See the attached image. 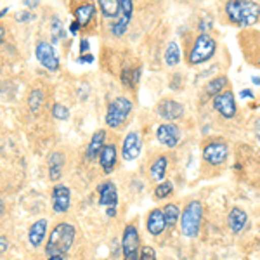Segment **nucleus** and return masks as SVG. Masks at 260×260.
Returning <instances> with one entry per match:
<instances>
[{
    "label": "nucleus",
    "mask_w": 260,
    "mask_h": 260,
    "mask_svg": "<svg viewBox=\"0 0 260 260\" xmlns=\"http://www.w3.org/2000/svg\"><path fill=\"white\" fill-rule=\"evenodd\" d=\"M158 113H160V116L167 120H177L182 116L184 113V106L177 101H172V99H165L163 103H160V106H158Z\"/></svg>",
    "instance_id": "ddd939ff"
},
{
    "label": "nucleus",
    "mask_w": 260,
    "mask_h": 260,
    "mask_svg": "<svg viewBox=\"0 0 260 260\" xmlns=\"http://www.w3.org/2000/svg\"><path fill=\"white\" fill-rule=\"evenodd\" d=\"M128 21H130V18H125V16H121V18L116 19L115 23L111 24V31H113V35H116V37L123 35L125 30H127Z\"/></svg>",
    "instance_id": "cd10ccee"
},
{
    "label": "nucleus",
    "mask_w": 260,
    "mask_h": 260,
    "mask_svg": "<svg viewBox=\"0 0 260 260\" xmlns=\"http://www.w3.org/2000/svg\"><path fill=\"white\" fill-rule=\"evenodd\" d=\"M156 136L161 144L169 146V148H174V146H177V142H179V128L172 123H163L158 127Z\"/></svg>",
    "instance_id": "9d476101"
},
{
    "label": "nucleus",
    "mask_w": 260,
    "mask_h": 260,
    "mask_svg": "<svg viewBox=\"0 0 260 260\" xmlns=\"http://www.w3.org/2000/svg\"><path fill=\"white\" fill-rule=\"evenodd\" d=\"M6 12H7V9H2V11H0V18H2V16L6 14Z\"/></svg>",
    "instance_id": "de8ad7c7"
},
{
    "label": "nucleus",
    "mask_w": 260,
    "mask_h": 260,
    "mask_svg": "<svg viewBox=\"0 0 260 260\" xmlns=\"http://www.w3.org/2000/svg\"><path fill=\"white\" fill-rule=\"evenodd\" d=\"M49 260H64L62 257H49Z\"/></svg>",
    "instance_id": "a18cd8bd"
},
{
    "label": "nucleus",
    "mask_w": 260,
    "mask_h": 260,
    "mask_svg": "<svg viewBox=\"0 0 260 260\" xmlns=\"http://www.w3.org/2000/svg\"><path fill=\"white\" fill-rule=\"evenodd\" d=\"M92 62V61H94V56H90V54H85V56H82L80 57V62Z\"/></svg>",
    "instance_id": "e433bc0d"
},
{
    "label": "nucleus",
    "mask_w": 260,
    "mask_h": 260,
    "mask_svg": "<svg viewBox=\"0 0 260 260\" xmlns=\"http://www.w3.org/2000/svg\"><path fill=\"white\" fill-rule=\"evenodd\" d=\"M229 149L228 146L222 141H210L203 149V160L210 165H222L225 160H228Z\"/></svg>",
    "instance_id": "423d86ee"
},
{
    "label": "nucleus",
    "mask_w": 260,
    "mask_h": 260,
    "mask_svg": "<svg viewBox=\"0 0 260 260\" xmlns=\"http://www.w3.org/2000/svg\"><path fill=\"white\" fill-rule=\"evenodd\" d=\"M52 205H54V212L62 213L70 208V189L66 186H59L54 187L52 191Z\"/></svg>",
    "instance_id": "9b49d317"
},
{
    "label": "nucleus",
    "mask_w": 260,
    "mask_h": 260,
    "mask_svg": "<svg viewBox=\"0 0 260 260\" xmlns=\"http://www.w3.org/2000/svg\"><path fill=\"white\" fill-rule=\"evenodd\" d=\"M225 85H228V78H225V77L213 78V80L207 85V94L212 95V98H215V95H219V92L224 89Z\"/></svg>",
    "instance_id": "b1692460"
},
{
    "label": "nucleus",
    "mask_w": 260,
    "mask_h": 260,
    "mask_svg": "<svg viewBox=\"0 0 260 260\" xmlns=\"http://www.w3.org/2000/svg\"><path fill=\"white\" fill-rule=\"evenodd\" d=\"M21 16H23V14H21V12H19V14H18V19H19V21L23 19V18H21ZM30 16H31L30 12H26V14H24V19H30Z\"/></svg>",
    "instance_id": "79ce46f5"
},
{
    "label": "nucleus",
    "mask_w": 260,
    "mask_h": 260,
    "mask_svg": "<svg viewBox=\"0 0 260 260\" xmlns=\"http://www.w3.org/2000/svg\"><path fill=\"white\" fill-rule=\"evenodd\" d=\"M241 95H243V98H253V94H251L250 90H243Z\"/></svg>",
    "instance_id": "a19ab883"
},
{
    "label": "nucleus",
    "mask_w": 260,
    "mask_h": 260,
    "mask_svg": "<svg viewBox=\"0 0 260 260\" xmlns=\"http://www.w3.org/2000/svg\"><path fill=\"white\" fill-rule=\"evenodd\" d=\"M213 108L220 113L224 118H233L236 115V103H234L233 92H224L213 98Z\"/></svg>",
    "instance_id": "1a4fd4ad"
},
{
    "label": "nucleus",
    "mask_w": 260,
    "mask_h": 260,
    "mask_svg": "<svg viewBox=\"0 0 260 260\" xmlns=\"http://www.w3.org/2000/svg\"><path fill=\"white\" fill-rule=\"evenodd\" d=\"M215 49H217L215 40L210 35H207V33H201L194 42V47L189 52V62L191 64H200V62L208 61L213 56Z\"/></svg>",
    "instance_id": "20e7f679"
},
{
    "label": "nucleus",
    "mask_w": 260,
    "mask_h": 260,
    "mask_svg": "<svg viewBox=\"0 0 260 260\" xmlns=\"http://www.w3.org/2000/svg\"><path fill=\"white\" fill-rule=\"evenodd\" d=\"M257 134H258V137H260V118L257 120Z\"/></svg>",
    "instance_id": "c03bdc74"
},
{
    "label": "nucleus",
    "mask_w": 260,
    "mask_h": 260,
    "mask_svg": "<svg viewBox=\"0 0 260 260\" xmlns=\"http://www.w3.org/2000/svg\"><path fill=\"white\" fill-rule=\"evenodd\" d=\"M99 6L106 18H118L121 11L120 0H99Z\"/></svg>",
    "instance_id": "412c9836"
},
{
    "label": "nucleus",
    "mask_w": 260,
    "mask_h": 260,
    "mask_svg": "<svg viewBox=\"0 0 260 260\" xmlns=\"http://www.w3.org/2000/svg\"><path fill=\"white\" fill-rule=\"evenodd\" d=\"M4 33H6V30H4V28H2V26H0V42H2V40H4Z\"/></svg>",
    "instance_id": "37998d69"
},
{
    "label": "nucleus",
    "mask_w": 260,
    "mask_h": 260,
    "mask_svg": "<svg viewBox=\"0 0 260 260\" xmlns=\"http://www.w3.org/2000/svg\"><path fill=\"white\" fill-rule=\"evenodd\" d=\"M104 139H106L104 130H98V132L92 136L90 144H89V148H87V158H89V160L101 154V151L104 149Z\"/></svg>",
    "instance_id": "f3484780"
},
{
    "label": "nucleus",
    "mask_w": 260,
    "mask_h": 260,
    "mask_svg": "<svg viewBox=\"0 0 260 260\" xmlns=\"http://www.w3.org/2000/svg\"><path fill=\"white\" fill-rule=\"evenodd\" d=\"M95 14V7L92 4H85V6H80L77 11H75V16H77V23L80 26H85L87 23L92 19V16Z\"/></svg>",
    "instance_id": "4be33fe9"
},
{
    "label": "nucleus",
    "mask_w": 260,
    "mask_h": 260,
    "mask_svg": "<svg viewBox=\"0 0 260 260\" xmlns=\"http://www.w3.org/2000/svg\"><path fill=\"white\" fill-rule=\"evenodd\" d=\"M73 240H75V228L68 224V222H61L50 233L47 246H45V253L49 257H62L71 248Z\"/></svg>",
    "instance_id": "f257e3e1"
},
{
    "label": "nucleus",
    "mask_w": 260,
    "mask_h": 260,
    "mask_svg": "<svg viewBox=\"0 0 260 260\" xmlns=\"http://www.w3.org/2000/svg\"><path fill=\"white\" fill-rule=\"evenodd\" d=\"M123 260H139V251H136V253H128V255H123Z\"/></svg>",
    "instance_id": "c9c22d12"
},
{
    "label": "nucleus",
    "mask_w": 260,
    "mask_h": 260,
    "mask_svg": "<svg viewBox=\"0 0 260 260\" xmlns=\"http://www.w3.org/2000/svg\"><path fill=\"white\" fill-rule=\"evenodd\" d=\"M172 184L169 182V180H163V182L160 184V186L156 187V191H154V194H156V198H167V196L172 194Z\"/></svg>",
    "instance_id": "c85d7f7f"
},
{
    "label": "nucleus",
    "mask_w": 260,
    "mask_h": 260,
    "mask_svg": "<svg viewBox=\"0 0 260 260\" xmlns=\"http://www.w3.org/2000/svg\"><path fill=\"white\" fill-rule=\"evenodd\" d=\"M130 111H132V103H130L127 98H116L110 106H108L106 125L111 128L120 127V125L127 120Z\"/></svg>",
    "instance_id": "39448f33"
},
{
    "label": "nucleus",
    "mask_w": 260,
    "mask_h": 260,
    "mask_svg": "<svg viewBox=\"0 0 260 260\" xmlns=\"http://www.w3.org/2000/svg\"><path fill=\"white\" fill-rule=\"evenodd\" d=\"M35 54L40 64L45 66L49 71H56L59 68V59H57V56H56V50H54L52 45L47 44V42H39Z\"/></svg>",
    "instance_id": "0eeeda50"
},
{
    "label": "nucleus",
    "mask_w": 260,
    "mask_h": 260,
    "mask_svg": "<svg viewBox=\"0 0 260 260\" xmlns=\"http://www.w3.org/2000/svg\"><path fill=\"white\" fill-rule=\"evenodd\" d=\"M6 250H7V240L4 236H0V253H4Z\"/></svg>",
    "instance_id": "f704fd0d"
},
{
    "label": "nucleus",
    "mask_w": 260,
    "mask_h": 260,
    "mask_svg": "<svg viewBox=\"0 0 260 260\" xmlns=\"http://www.w3.org/2000/svg\"><path fill=\"white\" fill-rule=\"evenodd\" d=\"M165 172H167V158L160 156L153 163V167H151V177L160 182V180H163V177H165Z\"/></svg>",
    "instance_id": "5701e85b"
},
{
    "label": "nucleus",
    "mask_w": 260,
    "mask_h": 260,
    "mask_svg": "<svg viewBox=\"0 0 260 260\" xmlns=\"http://www.w3.org/2000/svg\"><path fill=\"white\" fill-rule=\"evenodd\" d=\"M89 50V42L87 40H82V47H80V52H87Z\"/></svg>",
    "instance_id": "4c0bfd02"
},
{
    "label": "nucleus",
    "mask_w": 260,
    "mask_h": 260,
    "mask_svg": "<svg viewBox=\"0 0 260 260\" xmlns=\"http://www.w3.org/2000/svg\"><path fill=\"white\" fill-rule=\"evenodd\" d=\"M24 6H28V7H37V6H39V2H37V0H28V2H24Z\"/></svg>",
    "instance_id": "58836bf2"
},
{
    "label": "nucleus",
    "mask_w": 260,
    "mask_h": 260,
    "mask_svg": "<svg viewBox=\"0 0 260 260\" xmlns=\"http://www.w3.org/2000/svg\"><path fill=\"white\" fill-rule=\"evenodd\" d=\"M141 153V136L139 132H130L123 141V158L136 160Z\"/></svg>",
    "instance_id": "f8f14e48"
},
{
    "label": "nucleus",
    "mask_w": 260,
    "mask_h": 260,
    "mask_svg": "<svg viewBox=\"0 0 260 260\" xmlns=\"http://www.w3.org/2000/svg\"><path fill=\"white\" fill-rule=\"evenodd\" d=\"M62 163H64V158H62L61 153H52L49 158V175L52 180H57L61 177L62 172Z\"/></svg>",
    "instance_id": "aec40b11"
},
{
    "label": "nucleus",
    "mask_w": 260,
    "mask_h": 260,
    "mask_svg": "<svg viewBox=\"0 0 260 260\" xmlns=\"http://www.w3.org/2000/svg\"><path fill=\"white\" fill-rule=\"evenodd\" d=\"M116 201H118V192L113 182H106L99 187V203L108 207L106 213L110 217L116 215Z\"/></svg>",
    "instance_id": "6e6552de"
},
{
    "label": "nucleus",
    "mask_w": 260,
    "mask_h": 260,
    "mask_svg": "<svg viewBox=\"0 0 260 260\" xmlns=\"http://www.w3.org/2000/svg\"><path fill=\"white\" fill-rule=\"evenodd\" d=\"M228 16L240 26H250L260 16V4L257 2H229L225 6Z\"/></svg>",
    "instance_id": "f03ea898"
},
{
    "label": "nucleus",
    "mask_w": 260,
    "mask_h": 260,
    "mask_svg": "<svg viewBox=\"0 0 260 260\" xmlns=\"http://www.w3.org/2000/svg\"><path fill=\"white\" fill-rule=\"evenodd\" d=\"M121 16H125V18H130L132 16V2L130 0H121Z\"/></svg>",
    "instance_id": "72a5a7b5"
},
{
    "label": "nucleus",
    "mask_w": 260,
    "mask_h": 260,
    "mask_svg": "<svg viewBox=\"0 0 260 260\" xmlns=\"http://www.w3.org/2000/svg\"><path fill=\"white\" fill-rule=\"evenodd\" d=\"M99 161H101L103 170L106 172V174H110L116 163V148L115 146L113 144L104 146V149L101 151V154H99Z\"/></svg>",
    "instance_id": "dca6fc26"
},
{
    "label": "nucleus",
    "mask_w": 260,
    "mask_h": 260,
    "mask_svg": "<svg viewBox=\"0 0 260 260\" xmlns=\"http://www.w3.org/2000/svg\"><path fill=\"white\" fill-rule=\"evenodd\" d=\"M167 228V220H165V215H163V210L156 208L149 213L148 217V231L153 236H158L160 233H163V229Z\"/></svg>",
    "instance_id": "2eb2a0df"
},
{
    "label": "nucleus",
    "mask_w": 260,
    "mask_h": 260,
    "mask_svg": "<svg viewBox=\"0 0 260 260\" xmlns=\"http://www.w3.org/2000/svg\"><path fill=\"white\" fill-rule=\"evenodd\" d=\"M165 61H167V64H170V66L177 64V62L180 61L179 45L175 44V42H170L169 47H167V52H165Z\"/></svg>",
    "instance_id": "393cba45"
},
{
    "label": "nucleus",
    "mask_w": 260,
    "mask_h": 260,
    "mask_svg": "<svg viewBox=\"0 0 260 260\" xmlns=\"http://www.w3.org/2000/svg\"><path fill=\"white\" fill-rule=\"evenodd\" d=\"M42 98H44V94H42V90L39 89H35L31 92V95H30V108H31V111H37L40 108V104H42Z\"/></svg>",
    "instance_id": "c756f323"
},
{
    "label": "nucleus",
    "mask_w": 260,
    "mask_h": 260,
    "mask_svg": "<svg viewBox=\"0 0 260 260\" xmlns=\"http://www.w3.org/2000/svg\"><path fill=\"white\" fill-rule=\"evenodd\" d=\"M78 26H80V24H78L77 21H75V23L71 24V28H70V30H71V33H77V31H78Z\"/></svg>",
    "instance_id": "ea45409f"
},
{
    "label": "nucleus",
    "mask_w": 260,
    "mask_h": 260,
    "mask_svg": "<svg viewBox=\"0 0 260 260\" xmlns=\"http://www.w3.org/2000/svg\"><path fill=\"white\" fill-rule=\"evenodd\" d=\"M163 215H165V220H167V225L172 228V225H175V222L179 219V208L177 205H167L165 208H163Z\"/></svg>",
    "instance_id": "a878e982"
},
{
    "label": "nucleus",
    "mask_w": 260,
    "mask_h": 260,
    "mask_svg": "<svg viewBox=\"0 0 260 260\" xmlns=\"http://www.w3.org/2000/svg\"><path fill=\"white\" fill-rule=\"evenodd\" d=\"M139 80V70H123L121 71V82L127 87H134Z\"/></svg>",
    "instance_id": "bb28decb"
},
{
    "label": "nucleus",
    "mask_w": 260,
    "mask_h": 260,
    "mask_svg": "<svg viewBox=\"0 0 260 260\" xmlns=\"http://www.w3.org/2000/svg\"><path fill=\"white\" fill-rule=\"evenodd\" d=\"M50 28H52V37H54V42L59 40L64 37V31H62V23L57 18L52 19V24H50Z\"/></svg>",
    "instance_id": "7c9ffc66"
},
{
    "label": "nucleus",
    "mask_w": 260,
    "mask_h": 260,
    "mask_svg": "<svg viewBox=\"0 0 260 260\" xmlns=\"http://www.w3.org/2000/svg\"><path fill=\"white\" fill-rule=\"evenodd\" d=\"M45 231H47V220H44V219L37 220L35 224L31 225V229H30V243H31L33 246H39L40 243L44 241Z\"/></svg>",
    "instance_id": "6ab92c4d"
},
{
    "label": "nucleus",
    "mask_w": 260,
    "mask_h": 260,
    "mask_svg": "<svg viewBox=\"0 0 260 260\" xmlns=\"http://www.w3.org/2000/svg\"><path fill=\"white\" fill-rule=\"evenodd\" d=\"M141 258L139 260H156V253H154L153 248H149V246H144L141 251Z\"/></svg>",
    "instance_id": "473e14b6"
},
{
    "label": "nucleus",
    "mask_w": 260,
    "mask_h": 260,
    "mask_svg": "<svg viewBox=\"0 0 260 260\" xmlns=\"http://www.w3.org/2000/svg\"><path fill=\"white\" fill-rule=\"evenodd\" d=\"M121 248H123V255L139 251V233H137V229L134 228V225H127V228H125Z\"/></svg>",
    "instance_id": "4468645a"
},
{
    "label": "nucleus",
    "mask_w": 260,
    "mask_h": 260,
    "mask_svg": "<svg viewBox=\"0 0 260 260\" xmlns=\"http://www.w3.org/2000/svg\"><path fill=\"white\" fill-rule=\"evenodd\" d=\"M2 212H4V205H2V201H0V215H2Z\"/></svg>",
    "instance_id": "49530a36"
},
{
    "label": "nucleus",
    "mask_w": 260,
    "mask_h": 260,
    "mask_svg": "<svg viewBox=\"0 0 260 260\" xmlns=\"http://www.w3.org/2000/svg\"><path fill=\"white\" fill-rule=\"evenodd\" d=\"M52 115L56 116L57 120H66L70 116V111L66 106H62V104H54L52 106Z\"/></svg>",
    "instance_id": "2f4dec72"
},
{
    "label": "nucleus",
    "mask_w": 260,
    "mask_h": 260,
    "mask_svg": "<svg viewBox=\"0 0 260 260\" xmlns=\"http://www.w3.org/2000/svg\"><path fill=\"white\" fill-rule=\"evenodd\" d=\"M246 220H248V217H246V213L241 210V208H233V210L229 212V217H228V224L231 231H234V233H240V231L246 225Z\"/></svg>",
    "instance_id": "a211bd4d"
},
{
    "label": "nucleus",
    "mask_w": 260,
    "mask_h": 260,
    "mask_svg": "<svg viewBox=\"0 0 260 260\" xmlns=\"http://www.w3.org/2000/svg\"><path fill=\"white\" fill-rule=\"evenodd\" d=\"M203 215V207L200 201H191L182 213V233L186 238H196Z\"/></svg>",
    "instance_id": "7ed1b4c3"
}]
</instances>
